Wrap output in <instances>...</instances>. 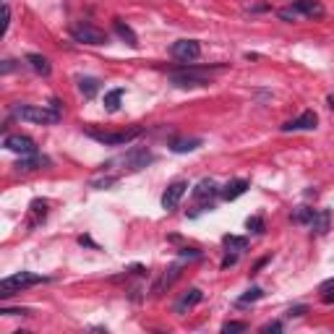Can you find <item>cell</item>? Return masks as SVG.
<instances>
[{"label":"cell","mask_w":334,"mask_h":334,"mask_svg":"<svg viewBox=\"0 0 334 334\" xmlns=\"http://www.w3.org/2000/svg\"><path fill=\"white\" fill-rule=\"evenodd\" d=\"M13 115L26 120V123H37V125H55L60 118V112H55L47 104V107H40V104H16L13 107Z\"/></svg>","instance_id":"1"},{"label":"cell","mask_w":334,"mask_h":334,"mask_svg":"<svg viewBox=\"0 0 334 334\" xmlns=\"http://www.w3.org/2000/svg\"><path fill=\"white\" fill-rule=\"evenodd\" d=\"M86 136H89V139H94L97 144H102V146H125V144H131V141L139 139V136H141V128L136 125V128H128V131H118V133L86 128Z\"/></svg>","instance_id":"2"},{"label":"cell","mask_w":334,"mask_h":334,"mask_svg":"<svg viewBox=\"0 0 334 334\" xmlns=\"http://www.w3.org/2000/svg\"><path fill=\"white\" fill-rule=\"evenodd\" d=\"M44 277L40 274H32V271H16V274L0 279V298H8L13 292H21L26 287H34V285H42Z\"/></svg>","instance_id":"3"},{"label":"cell","mask_w":334,"mask_h":334,"mask_svg":"<svg viewBox=\"0 0 334 334\" xmlns=\"http://www.w3.org/2000/svg\"><path fill=\"white\" fill-rule=\"evenodd\" d=\"M170 84L178 89H193V86H209L211 76L207 71H196V68H180L170 73Z\"/></svg>","instance_id":"4"},{"label":"cell","mask_w":334,"mask_h":334,"mask_svg":"<svg viewBox=\"0 0 334 334\" xmlns=\"http://www.w3.org/2000/svg\"><path fill=\"white\" fill-rule=\"evenodd\" d=\"M71 37L81 44H107V34L92 24H76L71 29Z\"/></svg>","instance_id":"5"},{"label":"cell","mask_w":334,"mask_h":334,"mask_svg":"<svg viewBox=\"0 0 334 334\" xmlns=\"http://www.w3.org/2000/svg\"><path fill=\"white\" fill-rule=\"evenodd\" d=\"M170 55L175 60H180V63H193V60H199V55H201V44L196 40H178L170 47Z\"/></svg>","instance_id":"6"},{"label":"cell","mask_w":334,"mask_h":334,"mask_svg":"<svg viewBox=\"0 0 334 334\" xmlns=\"http://www.w3.org/2000/svg\"><path fill=\"white\" fill-rule=\"evenodd\" d=\"M3 146L8 149V151H16V154L21 157H29V154H37V144L29 139V136H21V133H8L5 136V141H3Z\"/></svg>","instance_id":"7"},{"label":"cell","mask_w":334,"mask_h":334,"mask_svg":"<svg viewBox=\"0 0 334 334\" xmlns=\"http://www.w3.org/2000/svg\"><path fill=\"white\" fill-rule=\"evenodd\" d=\"M186 191H188L186 180H175V183H170V186L165 188V193H162V209L165 211H175L180 199L186 196Z\"/></svg>","instance_id":"8"},{"label":"cell","mask_w":334,"mask_h":334,"mask_svg":"<svg viewBox=\"0 0 334 334\" xmlns=\"http://www.w3.org/2000/svg\"><path fill=\"white\" fill-rule=\"evenodd\" d=\"M318 123V115L313 110H306L303 115H298L295 120H287L282 125V133H295V131H313Z\"/></svg>","instance_id":"9"},{"label":"cell","mask_w":334,"mask_h":334,"mask_svg":"<svg viewBox=\"0 0 334 334\" xmlns=\"http://www.w3.org/2000/svg\"><path fill=\"white\" fill-rule=\"evenodd\" d=\"M151 162H154V154L146 149H133L131 154H125V159H123V165L128 170H144V167L151 165Z\"/></svg>","instance_id":"10"},{"label":"cell","mask_w":334,"mask_h":334,"mask_svg":"<svg viewBox=\"0 0 334 334\" xmlns=\"http://www.w3.org/2000/svg\"><path fill=\"white\" fill-rule=\"evenodd\" d=\"M47 165H50V159L37 151V154L21 157L19 162H16V170H19V172H32V170H42V167H47Z\"/></svg>","instance_id":"11"},{"label":"cell","mask_w":334,"mask_h":334,"mask_svg":"<svg viewBox=\"0 0 334 334\" xmlns=\"http://www.w3.org/2000/svg\"><path fill=\"white\" fill-rule=\"evenodd\" d=\"M292 8L300 13V16H308V19H321L324 16V5L318 0H295Z\"/></svg>","instance_id":"12"},{"label":"cell","mask_w":334,"mask_h":334,"mask_svg":"<svg viewBox=\"0 0 334 334\" xmlns=\"http://www.w3.org/2000/svg\"><path fill=\"white\" fill-rule=\"evenodd\" d=\"M217 193H219V188H217V183L211 178H204L201 183L193 188V199L196 201H211Z\"/></svg>","instance_id":"13"},{"label":"cell","mask_w":334,"mask_h":334,"mask_svg":"<svg viewBox=\"0 0 334 334\" xmlns=\"http://www.w3.org/2000/svg\"><path fill=\"white\" fill-rule=\"evenodd\" d=\"M250 188V183L246 178H238V180H230V183H227L225 188H222V199L225 201H235L238 199V196H243Z\"/></svg>","instance_id":"14"},{"label":"cell","mask_w":334,"mask_h":334,"mask_svg":"<svg viewBox=\"0 0 334 334\" xmlns=\"http://www.w3.org/2000/svg\"><path fill=\"white\" fill-rule=\"evenodd\" d=\"M44 217H47V201H44V199H34L32 204H29V227L42 225Z\"/></svg>","instance_id":"15"},{"label":"cell","mask_w":334,"mask_h":334,"mask_svg":"<svg viewBox=\"0 0 334 334\" xmlns=\"http://www.w3.org/2000/svg\"><path fill=\"white\" fill-rule=\"evenodd\" d=\"M201 298H204V292L199 290V287H191V290H188V292L183 295V298L178 300V306H175V311H178V313H186L188 308L199 306V303H201Z\"/></svg>","instance_id":"16"},{"label":"cell","mask_w":334,"mask_h":334,"mask_svg":"<svg viewBox=\"0 0 334 334\" xmlns=\"http://www.w3.org/2000/svg\"><path fill=\"white\" fill-rule=\"evenodd\" d=\"M112 26H115V34L120 37V40H125L131 47H139V37H136V32L125 24L123 19H112Z\"/></svg>","instance_id":"17"},{"label":"cell","mask_w":334,"mask_h":334,"mask_svg":"<svg viewBox=\"0 0 334 334\" xmlns=\"http://www.w3.org/2000/svg\"><path fill=\"white\" fill-rule=\"evenodd\" d=\"M329 225H332V211L329 209H318L313 214V222H311L313 232L316 235H326V232H329Z\"/></svg>","instance_id":"18"},{"label":"cell","mask_w":334,"mask_h":334,"mask_svg":"<svg viewBox=\"0 0 334 334\" xmlns=\"http://www.w3.org/2000/svg\"><path fill=\"white\" fill-rule=\"evenodd\" d=\"M26 63H29V68H32L34 73H40V76H47L50 73V60L44 58V55H40V52H29Z\"/></svg>","instance_id":"19"},{"label":"cell","mask_w":334,"mask_h":334,"mask_svg":"<svg viewBox=\"0 0 334 334\" xmlns=\"http://www.w3.org/2000/svg\"><path fill=\"white\" fill-rule=\"evenodd\" d=\"M178 277H180V264H172V267H167L165 274H162V279H159V282L154 285V295H159V292L165 290V287H170Z\"/></svg>","instance_id":"20"},{"label":"cell","mask_w":334,"mask_h":334,"mask_svg":"<svg viewBox=\"0 0 334 334\" xmlns=\"http://www.w3.org/2000/svg\"><path fill=\"white\" fill-rule=\"evenodd\" d=\"M201 146V139H175L170 141V149L175 151V154H186V151H193Z\"/></svg>","instance_id":"21"},{"label":"cell","mask_w":334,"mask_h":334,"mask_svg":"<svg viewBox=\"0 0 334 334\" xmlns=\"http://www.w3.org/2000/svg\"><path fill=\"white\" fill-rule=\"evenodd\" d=\"M79 92L86 97V100H92V97L100 92V81L92 79V76H84V79L79 81Z\"/></svg>","instance_id":"22"},{"label":"cell","mask_w":334,"mask_h":334,"mask_svg":"<svg viewBox=\"0 0 334 334\" xmlns=\"http://www.w3.org/2000/svg\"><path fill=\"white\" fill-rule=\"evenodd\" d=\"M222 243H225L227 250H232V253H243V250L248 248V240L246 238H238V235H225Z\"/></svg>","instance_id":"23"},{"label":"cell","mask_w":334,"mask_h":334,"mask_svg":"<svg viewBox=\"0 0 334 334\" xmlns=\"http://www.w3.org/2000/svg\"><path fill=\"white\" fill-rule=\"evenodd\" d=\"M313 214H316V209L298 207V209H292V222L295 225H311V222H313Z\"/></svg>","instance_id":"24"},{"label":"cell","mask_w":334,"mask_h":334,"mask_svg":"<svg viewBox=\"0 0 334 334\" xmlns=\"http://www.w3.org/2000/svg\"><path fill=\"white\" fill-rule=\"evenodd\" d=\"M120 100H123V89H110V92L104 94V107L110 112H115L120 107Z\"/></svg>","instance_id":"25"},{"label":"cell","mask_w":334,"mask_h":334,"mask_svg":"<svg viewBox=\"0 0 334 334\" xmlns=\"http://www.w3.org/2000/svg\"><path fill=\"white\" fill-rule=\"evenodd\" d=\"M261 298H264L261 287H250L246 295H240V298H238V303H240V306H246V303H256V300H261Z\"/></svg>","instance_id":"26"},{"label":"cell","mask_w":334,"mask_h":334,"mask_svg":"<svg viewBox=\"0 0 334 334\" xmlns=\"http://www.w3.org/2000/svg\"><path fill=\"white\" fill-rule=\"evenodd\" d=\"M246 227H248V232H253V235H261L264 230H267V225H264L261 217H248L246 219Z\"/></svg>","instance_id":"27"},{"label":"cell","mask_w":334,"mask_h":334,"mask_svg":"<svg viewBox=\"0 0 334 334\" xmlns=\"http://www.w3.org/2000/svg\"><path fill=\"white\" fill-rule=\"evenodd\" d=\"M248 329V324H243V321H227L222 326V332L225 334H235V332H246Z\"/></svg>","instance_id":"28"},{"label":"cell","mask_w":334,"mask_h":334,"mask_svg":"<svg viewBox=\"0 0 334 334\" xmlns=\"http://www.w3.org/2000/svg\"><path fill=\"white\" fill-rule=\"evenodd\" d=\"M8 26H11V8H8V3H3V29H0V37L8 34Z\"/></svg>","instance_id":"29"},{"label":"cell","mask_w":334,"mask_h":334,"mask_svg":"<svg viewBox=\"0 0 334 334\" xmlns=\"http://www.w3.org/2000/svg\"><path fill=\"white\" fill-rule=\"evenodd\" d=\"M112 183H118V178L115 175H110V178H100V180H92V188H97V191H102V188H107Z\"/></svg>","instance_id":"30"},{"label":"cell","mask_w":334,"mask_h":334,"mask_svg":"<svg viewBox=\"0 0 334 334\" xmlns=\"http://www.w3.org/2000/svg\"><path fill=\"white\" fill-rule=\"evenodd\" d=\"M298 16H300V13L295 11L292 5H290V8H282V11H279V19H282V21H298Z\"/></svg>","instance_id":"31"},{"label":"cell","mask_w":334,"mask_h":334,"mask_svg":"<svg viewBox=\"0 0 334 334\" xmlns=\"http://www.w3.org/2000/svg\"><path fill=\"white\" fill-rule=\"evenodd\" d=\"M0 313H3V316H24V313H29V308H3V311H0Z\"/></svg>","instance_id":"32"},{"label":"cell","mask_w":334,"mask_h":334,"mask_svg":"<svg viewBox=\"0 0 334 334\" xmlns=\"http://www.w3.org/2000/svg\"><path fill=\"white\" fill-rule=\"evenodd\" d=\"M306 306H295V308H290V311H287V316H290V318H300L303 313H306Z\"/></svg>","instance_id":"33"},{"label":"cell","mask_w":334,"mask_h":334,"mask_svg":"<svg viewBox=\"0 0 334 334\" xmlns=\"http://www.w3.org/2000/svg\"><path fill=\"white\" fill-rule=\"evenodd\" d=\"M261 332H264V334H269V332H282V324H279V321H271V324H267V326H261Z\"/></svg>","instance_id":"34"},{"label":"cell","mask_w":334,"mask_h":334,"mask_svg":"<svg viewBox=\"0 0 334 334\" xmlns=\"http://www.w3.org/2000/svg\"><path fill=\"white\" fill-rule=\"evenodd\" d=\"M329 290H334V277H332V279H326V282H321V285H318V292H329Z\"/></svg>","instance_id":"35"},{"label":"cell","mask_w":334,"mask_h":334,"mask_svg":"<svg viewBox=\"0 0 334 334\" xmlns=\"http://www.w3.org/2000/svg\"><path fill=\"white\" fill-rule=\"evenodd\" d=\"M180 256H188V259H196V256H201V253H199V250H196V248H183V250H180Z\"/></svg>","instance_id":"36"},{"label":"cell","mask_w":334,"mask_h":334,"mask_svg":"<svg viewBox=\"0 0 334 334\" xmlns=\"http://www.w3.org/2000/svg\"><path fill=\"white\" fill-rule=\"evenodd\" d=\"M11 68H13V60H5V63H3V73H8Z\"/></svg>","instance_id":"37"}]
</instances>
